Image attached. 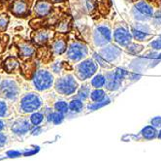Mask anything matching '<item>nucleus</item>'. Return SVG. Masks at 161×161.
Returning <instances> with one entry per match:
<instances>
[{"label": "nucleus", "instance_id": "nucleus-1", "mask_svg": "<svg viewBox=\"0 0 161 161\" xmlns=\"http://www.w3.org/2000/svg\"><path fill=\"white\" fill-rule=\"evenodd\" d=\"M17 102V112L24 116L39 111L43 107V99L41 95L35 91L22 94Z\"/></svg>", "mask_w": 161, "mask_h": 161}, {"label": "nucleus", "instance_id": "nucleus-2", "mask_svg": "<svg viewBox=\"0 0 161 161\" xmlns=\"http://www.w3.org/2000/svg\"><path fill=\"white\" fill-rule=\"evenodd\" d=\"M79 86L78 80L73 74H64L58 77L53 86L56 93L62 97L72 96L77 92Z\"/></svg>", "mask_w": 161, "mask_h": 161}, {"label": "nucleus", "instance_id": "nucleus-3", "mask_svg": "<svg viewBox=\"0 0 161 161\" xmlns=\"http://www.w3.org/2000/svg\"><path fill=\"white\" fill-rule=\"evenodd\" d=\"M89 54V49L87 46L78 40H73L68 44V48L65 52V57L69 63H75L82 61Z\"/></svg>", "mask_w": 161, "mask_h": 161}, {"label": "nucleus", "instance_id": "nucleus-4", "mask_svg": "<svg viewBox=\"0 0 161 161\" xmlns=\"http://www.w3.org/2000/svg\"><path fill=\"white\" fill-rule=\"evenodd\" d=\"M98 63L94 60V58H86L82 61L78 62L74 67V75L75 77L82 80L86 82L88 79H91L98 70Z\"/></svg>", "mask_w": 161, "mask_h": 161}, {"label": "nucleus", "instance_id": "nucleus-5", "mask_svg": "<svg viewBox=\"0 0 161 161\" xmlns=\"http://www.w3.org/2000/svg\"><path fill=\"white\" fill-rule=\"evenodd\" d=\"M20 97V86L16 80L12 78H5L0 83V98L8 102H17Z\"/></svg>", "mask_w": 161, "mask_h": 161}, {"label": "nucleus", "instance_id": "nucleus-6", "mask_svg": "<svg viewBox=\"0 0 161 161\" xmlns=\"http://www.w3.org/2000/svg\"><path fill=\"white\" fill-rule=\"evenodd\" d=\"M55 79L53 72L47 69H39L32 77L33 87L37 91H47L54 86Z\"/></svg>", "mask_w": 161, "mask_h": 161}, {"label": "nucleus", "instance_id": "nucleus-7", "mask_svg": "<svg viewBox=\"0 0 161 161\" xmlns=\"http://www.w3.org/2000/svg\"><path fill=\"white\" fill-rule=\"evenodd\" d=\"M113 40V32L108 22H100L96 25L92 31V41L95 47L102 48L111 43Z\"/></svg>", "mask_w": 161, "mask_h": 161}, {"label": "nucleus", "instance_id": "nucleus-8", "mask_svg": "<svg viewBox=\"0 0 161 161\" xmlns=\"http://www.w3.org/2000/svg\"><path fill=\"white\" fill-rule=\"evenodd\" d=\"M131 14L136 21L146 22L151 20L154 14V10L147 0H138L132 8Z\"/></svg>", "mask_w": 161, "mask_h": 161}, {"label": "nucleus", "instance_id": "nucleus-9", "mask_svg": "<svg viewBox=\"0 0 161 161\" xmlns=\"http://www.w3.org/2000/svg\"><path fill=\"white\" fill-rule=\"evenodd\" d=\"M113 40L119 47L125 48L132 43L133 36L127 26L123 24H117L113 31Z\"/></svg>", "mask_w": 161, "mask_h": 161}, {"label": "nucleus", "instance_id": "nucleus-10", "mask_svg": "<svg viewBox=\"0 0 161 161\" xmlns=\"http://www.w3.org/2000/svg\"><path fill=\"white\" fill-rule=\"evenodd\" d=\"M130 31L132 33L133 39L138 42L147 41L153 36V26L142 21H136L134 25H132L130 27Z\"/></svg>", "mask_w": 161, "mask_h": 161}, {"label": "nucleus", "instance_id": "nucleus-11", "mask_svg": "<svg viewBox=\"0 0 161 161\" xmlns=\"http://www.w3.org/2000/svg\"><path fill=\"white\" fill-rule=\"evenodd\" d=\"M32 124L29 119L26 118H18L15 119L9 125L10 131L13 135L18 137H22L29 133L32 129Z\"/></svg>", "mask_w": 161, "mask_h": 161}, {"label": "nucleus", "instance_id": "nucleus-12", "mask_svg": "<svg viewBox=\"0 0 161 161\" xmlns=\"http://www.w3.org/2000/svg\"><path fill=\"white\" fill-rule=\"evenodd\" d=\"M98 53L109 63L114 64L119 61L122 51L116 45L108 44L104 46V47L100 48V50L98 51Z\"/></svg>", "mask_w": 161, "mask_h": 161}, {"label": "nucleus", "instance_id": "nucleus-13", "mask_svg": "<svg viewBox=\"0 0 161 161\" xmlns=\"http://www.w3.org/2000/svg\"><path fill=\"white\" fill-rule=\"evenodd\" d=\"M33 0H14L10 7V11L17 18H25L30 12Z\"/></svg>", "mask_w": 161, "mask_h": 161}, {"label": "nucleus", "instance_id": "nucleus-14", "mask_svg": "<svg viewBox=\"0 0 161 161\" xmlns=\"http://www.w3.org/2000/svg\"><path fill=\"white\" fill-rule=\"evenodd\" d=\"M51 52L53 55L58 56L65 53L68 48V40L61 33H57L51 41Z\"/></svg>", "mask_w": 161, "mask_h": 161}, {"label": "nucleus", "instance_id": "nucleus-15", "mask_svg": "<svg viewBox=\"0 0 161 161\" xmlns=\"http://www.w3.org/2000/svg\"><path fill=\"white\" fill-rule=\"evenodd\" d=\"M53 31L47 28H40L31 33V40L39 46L48 44L53 38Z\"/></svg>", "mask_w": 161, "mask_h": 161}, {"label": "nucleus", "instance_id": "nucleus-16", "mask_svg": "<svg viewBox=\"0 0 161 161\" xmlns=\"http://www.w3.org/2000/svg\"><path fill=\"white\" fill-rule=\"evenodd\" d=\"M53 2L48 0H38L33 7V15L36 18H45L51 14Z\"/></svg>", "mask_w": 161, "mask_h": 161}, {"label": "nucleus", "instance_id": "nucleus-17", "mask_svg": "<svg viewBox=\"0 0 161 161\" xmlns=\"http://www.w3.org/2000/svg\"><path fill=\"white\" fill-rule=\"evenodd\" d=\"M106 84L105 88L109 91H117L122 86V80L119 78L114 70H109L105 73Z\"/></svg>", "mask_w": 161, "mask_h": 161}, {"label": "nucleus", "instance_id": "nucleus-18", "mask_svg": "<svg viewBox=\"0 0 161 161\" xmlns=\"http://www.w3.org/2000/svg\"><path fill=\"white\" fill-rule=\"evenodd\" d=\"M17 47L19 50V54L22 59H29L35 54L36 49L35 47L25 40H20L17 43Z\"/></svg>", "mask_w": 161, "mask_h": 161}, {"label": "nucleus", "instance_id": "nucleus-19", "mask_svg": "<svg viewBox=\"0 0 161 161\" xmlns=\"http://www.w3.org/2000/svg\"><path fill=\"white\" fill-rule=\"evenodd\" d=\"M3 68L7 73L12 74L16 72L17 70H19L20 68V65H19V60L15 56H8L3 63Z\"/></svg>", "mask_w": 161, "mask_h": 161}, {"label": "nucleus", "instance_id": "nucleus-20", "mask_svg": "<svg viewBox=\"0 0 161 161\" xmlns=\"http://www.w3.org/2000/svg\"><path fill=\"white\" fill-rule=\"evenodd\" d=\"M140 136L143 140H153V139H156L158 136V129L155 128L154 126L147 125L145 126V127L140 131Z\"/></svg>", "mask_w": 161, "mask_h": 161}, {"label": "nucleus", "instance_id": "nucleus-21", "mask_svg": "<svg viewBox=\"0 0 161 161\" xmlns=\"http://www.w3.org/2000/svg\"><path fill=\"white\" fill-rule=\"evenodd\" d=\"M91 85L90 83H84L80 86H79L77 92H76V97L83 100L84 102L89 99L90 93H91Z\"/></svg>", "mask_w": 161, "mask_h": 161}, {"label": "nucleus", "instance_id": "nucleus-22", "mask_svg": "<svg viewBox=\"0 0 161 161\" xmlns=\"http://www.w3.org/2000/svg\"><path fill=\"white\" fill-rule=\"evenodd\" d=\"M85 109V103L83 100H80L77 97L73 98L69 101V113L72 114H80Z\"/></svg>", "mask_w": 161, "mask_h": 161}, {"label": "nucleus", "instance_id": "nucleus-23", "mask_svg": "<svg viewBox=\"0 0 161 161\" xmlns=\"http://www.w3.org/2000/svg\"><path fill=\"white\" fill-rule=\"evenodd\" d=\"M90 85L92 88H103L105 87L106 84V77L102 73H96L90 80Z\"/></svg>", "mask_w": 161, "mask_h": 161}, {"label": "nucleus", "instance_id": "nucleus-24", "mask_svg": "<svg viewBox=\"0 0 161 161\" xmlns=\"http://www.w3.org/2000/svg\"><path fill=\"white\" fill-rule=\"evenodd\" d=\"M12 116V108L9 102L3 98H0V119H8Z\"/></svg>", "mask_w": 161, "mask_h": 161}, {"label": "nucleus", "instance_id": "nucleus-25", "mask_svg": "<svg viewBox=\"0 0 161 161\" xmlns=\"http://www.w3.org/2000/svg\"><path fill=\"white\" fill-rule=\"evenodd\" d=\"M28 119L33 126H39L46 120V116H45L44 112L39 110V111H36V112L30 114Z\"/></svg>", "mask_w": 161, "mask_h": 161}, {"label": "nucleus", "instance_id": "nucleus-26", "mask_svg": "<svg viewBox=\"0 0 161 161\" xmlns=\"http://www.w3.org/2000/svg\"><path fill=\"white\" fill-rule=\"evenodd\" d=\"M70 25H71L70 20H69V19L65 18V19H61L57 21V24L55 25L54 28L57 31V33L65 34L70 30Z\"/></svg>", "mask_w": 161, "mask_h": 161}, {"label": "nucleus", "instance_id": "nucleus-27", "mask_svg": "<svg viewBox=\"0 0 161 161\" xmlns=\"http://www.w3.org/2000/svg\"><path fill=\"white\" fill-rule=\"evenodd\" d=\"M107 97L106 91L102 88H93V90H91V93L89 96V100L91 102H99L104 100Z\"/></svg>", "mask_w": 161, "mask_h": 161}, {"label": "nucleus", "instance_id": "nucleus-28", "mask_svg": "<svg viewBox=\"0 0 161 161\" xmlns=\"http://www.w3.org/2000/svg\"><path fill=\"white\" fill-rule=\"evenodd\" d=\"M53 110L60 112L62 114H68L69 113V102H67L65 99H58L55 100L53 103Z\"/></svg>", "mask_w": 161, "mask_h": 161}, {"label": "nucleus", "instance_id": "nucleus-29", "mask_svg": "<svg viewBox=\"0 0 161 161\" xmlns=\"http://www.w3.org/2000/svg\"><path fill=\"white\" fill-rule=\"evenodd\" d=\"M110 102H111V99L107 96L104 100H102V101L89 103V104H87L86 108H87L88 111H96V110H99L100 108H103L104 106L108 105Z\"/></svg>", "mask_w": 161, "mask_h": 161}, {"label": "nucleus", "instance_id": "nucleus-30", "mask_svg": "<svg viewBox=\"0 0 161 161\" xmlns=\"http://www.w3.org/2000/svg\"><path fill=\"white\" fill-rule=\"evenodd\" d=\"M144 47L140 44H136V43H131L129 44L127 47H125V51L127 53L132 54V55H137L139 54L142 51H143Z\"/></svg>", "mask_w": 161, "mask_h": 161}, {"label": "nucleus", "instance_id": "nucleus-31", "mask_svg": "<svg viewBox=\"0 0 161 161\" xmlns=\"http://www.w3.org/2000/svg\"><path fill=\"white\" fill-rule=\"evenodd\" d=\"M92 54H93L92 57L94 58V60L98 63V65L100 67H102L103 69H106V70H110V69L112 68V64L103 58V57L98 53H93Z\"/></svg>", "mask_w": 161, "mask_h": 161}, {"label": "nucleus", "instance_id": "nucleus-32", "mask_svg": "<svg viewBox=\"0 0 161 161\" xmlns=\"http://www.w3.org/2000/svg\"><path fill=\"white\" fill-rule=\"evenodd\" d=\"M9 22H10V17L7 14L5 13L0 14V32L6 31L9 25Z\"/></svg>", "mask_w": 161, "mask_h": 161}, {"label": "nucleus", "instance_id": "nucleus-33", "mask_svg": "<svg viewBox=\"0 0 161 161\" xmlns=\"http://www.w3.org/2000/svg\"><path fill=\"white\" fill-rule=\"evenodd\" d=\"M151 20H152V26H153L156 29L161 28V11L154 12Z\"/></svg>", "mask_w": 161, "mask_h": 161}, {"label": "nucleus", "instance_id": "nucleus-34", "mask_svg": "<svg viewBox=\"0 0 161 161\" xmlns=\"http://www.w3.org/2000/svg\"><path fill=\"white\" fill-rule=\"evenodd\" d=\"M65 62L63 61H56L54 63H53V65L51 66L52 68V72L53 73H55V74H59L62 72L63 70V65H64Z\"/></svg>", "mask_w": 161, "mask_h": 161}, {"label": "nucleus", "instance_id": "nucleus-35", "mask_svg": "<svg viewBox=\"0 0 161 161\" xmlns=\"http://www.w3.org/2000/svg\"><path fill=\"white\" fill-rule=\"evenodd\" d=\"M149 47L157 52L161 51V35L159 37H157L156 39H154L153 41H152V43L149 44Z\"/></svg>", "mask_w": 161, "mask_h": 161}, {"label": "nucleus", "instance_id": "nucleus-36", "mask_svg": "<svg viewBox=\"0 0 161 161\" xmlns=\"http://www.w3.org/2000/svg\"><path fill=\"white\" fill-rule=\"evenodd\" d=\"M9 141V137L4 131H0V147H4Z\"/></svg>", "mask_w": 161, "mask_h": 161}, {"label": "nucleus", "instance_id": "nucleus-37", "mask_svg": "<svg viewBox=\"0 0 161 161\" xmlns=\"http://www.w3.org/2000/svg\"><path fill=\"white\" fill-rule=\"evenodd\" d=\"M151 124L154 126L155 128L160 129L161 128V117H154L151 119Z\"/></svg>", "mask_w": 161, "mask_h": 161}, {"label": "nucleus", "instance_id": "nucleus-38", "mask_svg": "<svg viewBox=\"0 0 161 161\" xmlns=\"http://www.w3.org/2000/svg\"><path fill=\"white\" fill-rule=\"evenodd\" d=\"M8 128V120L6 119H0V131H5Z\"/></svg>", "mask_w": 161, "mask_h": 161}, {"label": "nucleus", "instance_id": "nucleus-39", "mask_svg": "<svg viewBox=\"0 0 161 161\" xmlns=\"http://www.w3.org/2000/svg\"><path fill=\"white\" fill-rule=\"evenodd\" d=\"M53 3H58V2H63L65 0H51Z\"/></svg>", "mask_w": 161, "mask_h": 161}, {"label": "nucleus", "instance_id": "nucleus-40", "mask_svg": "<svg viewBox=\"0 0 161 161\" xmlns=\"http://www.w3.org/2000/svg\"><path fill=\"white\" fill-rule=\"evenodd\" d=\"M157 139H160V140H161V128L158 129V136H157Z\"/></svg>", "mask_w": 161, "mask_h": 161}, {"label": "nucleus", "instance_id": "nucleus-41", "mask_svg": "<svg viewBox=\"0 0 161 161\" xmlns=\"http://www.w3.org/2000/svg\"><path fill=\"white\" fill-rule=\"evenodd\" d=\"M4 1H7V0H0V2H4Z\"/></svg>", "mask_w": 161, "mask_h": 161}, {"label": "nucleus", "instance_id": "nucleus-42", "mask_svg": "<svg viewBox=\"0 0 161 161\" xmlns=\"http://www.w3.org/2000/svg\"><path fill=\"white\" fill-rule=\"evenodd\" d=\"M0 83H1V77H0Z\"/></svg>", "mask_w": 161, "mask_h": 161}]
</instances>
